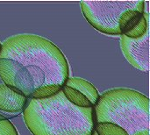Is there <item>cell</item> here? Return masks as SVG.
I'll return each instance as SVG.
<instances>
[{"label":"cell","instance_id":"obj_6","mask_svg":"<svg viewBox=\"0 0 150 135\" xmlns=\"http://www.w3.org/2000/svg\"><path fill=\"white\" fill-rule=\"evenodd\" d=\"M121 49L127 61L141 71L149 69V30L141 38L130 39L124 35L120 38Z\"/></svg>","mask_w":150,"mask_h":135},{"label":"cell","instance_id":"obj_8","mask_svg":"<svg viewBox=\"0 0 150 135\" xmlns=\"http://www.w3.org/2000/svg\"><path fill=\"white\" fill-rule=\"evenodd\" d=\"M63 85L75 89L77 91L83 94L88 98V100L92 104L93 106L97 105L99 99L100 95L96 87L85 79L80 77H69L65 81Z\"/></svg>","mask_w":150,"mask_h":135},{"label":"cell","instance_id":"obj_5","mask_svg":"<svg viewBox=\"0 0 150 135\" xmlns=\"http://www.w3.org/2000/svg\"><path fill=\"white\" fill-rule=\"evenodd\" d=\"M0 78L4 84L19 90L27 98H30L35 90L29 71L22 64L11 59H0Z\"/></svg>","mask_w":150,"mask_h":135},{"label":"cell","instance_id":"obj_15","mask_svg":"<svg viewBox=\"0 0 150 135\" xmlns=\"http://www.w3.org/2000/svg\"><path fill=\"white\" fill-rule=\"evenodd\" d=\"M134 135H149V129L142 131V132H140V133H138V134H136Z\"/></svg>","mask_w":150,"mask_h":135},{"label":"cell","instance_id":"obj_10","mask_svg":"<svg viewBox=\"0 0 150 135\" xmlns=\"http://www.w3.org/2000/svg\"><path fill=\"white\" fill-rule=\"evenodd\" d=\"M62 92L63 93L66 99L72 105L79 107V108H92V104L88 100V98L82 94L81 92L77 91L75 89H72L68 86H62Z\"/></svg>","mask_w":150,"mask_h":135},{"label":"cell","instance_id":"obj_4","mask_svg":"<svg viewBox=\"0 0 150 135\" xmlns=\"http://www.w3.org/2000/svg\"><path fill=\"white\" fill-rule=\"evenodd\" d=\"M81 9L86 20L98 31L120 35L119 19L123 11L137 10L144 12V1H83Z\"/></svg>","mask_w":150,"mask_h":135},{"label":"cell","instance_id":"obj_18","mask_svg":"<svg viewBox=\"0 0 150 135\" xmlns=\"http://www.w3.org/2000/svg\"><path fill=\"white\" fill-rule=\"evenodd\" d=\"M1 47H2V43L0 42V50H1Z\"/></svg>","mask_w":150,"mask_h":135},{"label":"cell","instance_id":"obj_12","mask_svg":"<svg viewBox=\"0 0 150 135\" xmlns=\"http://www.w3.org/2000/svg\"><path fill=\"white\" fill-rule=\"evenodd\" d=\"M62 87L57 84H50V85H42L37 89H35L30 98L33 99H38V100H42V99H47L50 98L56 94H58L62 90Z\"/></svg>","mask_w":150,"mask_h":135},{"label":"cell","instance_id":"obj_2","mask_svg":"<svg viewBox=\"0 0 150 135\" xmlns=\"http://www.w3.org/2000/svg\"><path fill=\"white\" fill-rule=\"evenodd\" d=\"M25 123L33 135H92V108L70 104L62 90L47 99L28 98L23 110Z\"/></svg>","mask_w":150,"mask_h":135},{"label":"cell","instance_id":"obj_13","mask_svg":"<svg viewBox=\"0 0 150 135\" xmlns=\"http://www.w3.org/2000/svg\"><path fill=\"white\" fill-rule=\"evenodd\" d=\"M149 30V15L148 12H144V16L139 25L130 33L124 35L130 39H138L142 37Z\"/></svg>","mask_w":150,"mask_h":135},{"label":"cell","instance_id":"obj_11","mask_svg":"<svg viewBox=\"0 0 150 135\" xmlns=\"http://www.w3.org/2000/svg\"><path fill=\"white\" fill-rule=\"evenodd\" d=\"M94 132L98 135H129L122 127L110 122L96 123Z\"/></svg>","mask_w":150,"mask_h":135},{"label":"cell","instance_id":"obj_16","mask_svg":"<svg viewBox=\"0 0 150 135\" xmlns=\"http://www.w3.org/2000/svg\"><path fill=\"white\" fill-rule=\"evenodd\" d=\"M5 119H7L4 116H3L2 114H0V121H3V120H5Z\"/></svg>","mask_w":150,"mask_h":135},{"label":"cell","instance_id":"obj_3","mask_svg":"<svg viewBox=\"0 0 150 135\" xmlns=\"http://www.w3.org/2000/svg\"><path fill=\"white\" fill-rule=\"evenodd\" d=\"M95 124L110 122L134 135L149 129V99L127 88L106 90L93 106Z\"/></svg>","mask_w":150,"mask_h":135},{"label":"cell","instance_id":"obj_14","mask_svg":"<svg viewBox=\"0 0 150 135\" xmlns=\"http://www.w3.org/2000/svg\"><path fill=\"white\" fill-rule=\"evenodd\" d=\"M0 135H18V134L13 124L9 119H5L0 121Z\"/></svg>","mask_w":150,"mask_h":135},{"label":"cell","instance_id":"obj_1","mask_svg":"<svg viewBox=\"0 0 150 135\" xmlns=\"http://www.w3.org/2000/svg\"><path fill=\"white\" fill-rule=\"evenodd\" d=\"M7 58L22 64L31 74L35 89L42 85L63 86L69 76L66 56L52 41L35 34H17L6 39L0 59Z\"/></svg>","mask_w":150,"mask_h":135},{"label":"cell","instance_id":"obj_17","mask_svg":"<svg viewBox=\"0 0 150 135\" xmlns=\"http://www.w3.org/2000/svg\"><path fill=\"white\" fill-rule=\"evenodd\" d=\"M92 135H98V134H96V133H95V132L93 131V133H92Z\"/></svg>","mask_w":150,"mask_h":135},{"label":"cell","instance_id":"obj_7","mask_svg":"<svg viewBox=\"0 0 150 135\" xmlns=\"http://www.w3.org/2000/svg\"><path fill=\"white\" fill-rule=\"evenodd\" d=\"M28 98L19 90L0 84V110L6 112H23Z\"/></svg>","mask_w":150,"mask_h":135},{"label":"cell","instance_id":"obj_9","mask_svg":"<svg viewBox=\"0 0 150 135\" xmlns=\"http://www.w3.org/2000/svg\"><path fill=\"white\" fill-rule=\"evenodd\" d=\"M144 12L137 10H127L122 12L119 19V29L120 35H126L133 31L141 22Z\"/></svg>","mask_w":150,"mask_h":135}]
</instances>
